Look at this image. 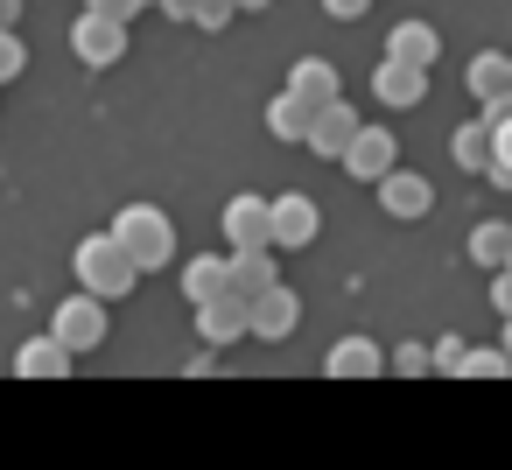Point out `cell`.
I'll list each match as a JSON object with an SVG mask.
<instances>
[{
	"label": "cell",
	"instance_id": "obj_1",
	"mask_svg": "<svg viewBox=\"0 0 512 470\" xmlns=\"http://www.w3.org/2000/svg\"><path fill=\"white\" fill-rule=\"evenodd\" d=\"M71 274H78V288H85V295H99V302H127V295H134V281H141L134 253H127L113 232H92V239H78V253H71Z\"/></svg>",
	"mask_w": 512,
	"mask_h": 470
},
{
	"label": "cell",
	"instance_id": "obj_2",
	"mask_svg": "<svg viewBox=\"0 0 512 470\" xmlns=\"http://www.w3.org/2000/svg\"><path fill=\"white\" fill-rule=\"evenodd\" d=\"M106 232L134 253V267H141V274L176 267V225H169V211H162V204H120V218H113Z\"/></svg>",
	"mask_w": 512,
	"mask_h": 470
},
{
	"label": "cell",
	"instance_id": "obj_3",
	"mask_svg": "<svg viewBox=\"0 0 512 470\" xmlns=\"http://www.w3.org/2000/svg\"><path fill=\"white\" fill-rule=\"evenodd\" d=\"M50 337H57L71 358L99 351V344H106V302H99V295H85V288H78V295H64V302H57V316H50Z\"/></svg>",
	"mask_w": 512,
	"mask_h": 470
},
{
	"label": "cell",
	"instance_id": "obj_4",
	"mask_svg": "<svg viewBox=\"0 0 512 470\" xmlns=\"http://www.w3.org/2000/svg\"><path fill=\"white\" fill-rule=\"evenodd\" d=\"M218 225H225V246H232V253H274V197L239 190Z\"/></svg>",
	"mask_w": 512,
	"mask_h": 470
},
{
	"label": "cell",
	"instance_id": "obj_5",
	"mask_svg": "<svg viewBox=\"0 0 512 470\" xmlns=\"http://www.w3.org/2000/svg\"><path fill=\"white\" fill-rule=\"evenodd\" d=\"M71 57L85 71H113L127 57V22H106V15H78L71 22Z\"/></svg>",
	"mask_w": 512,
	"mask_h": 470
},
{
	"label": "cell",
	"instance_id": "obj_6",
	"mask_svg": "<svg viewBox=\"0 0 512 470\" xmlns=\"http://www.w3.org/2000/svg\"><path fill=\"white\" fill-rule=\"evenodd\" d=\"M344 169H351V183H386L393 169H400V141L386 134V127H365L358 141H351V155H344Z\"/></svg>",
	"mask_w": 512,
	"mask_h": 470
},
{
	"label": "cell",
	"instance_id": "obj_7",
	"mask_svg": "<svg viewBox=\"0 0 512 470\" xmlns=\"http://www.w3.org/2000/svg\"><path fill=\"white\" fill-rule=\"evenodd\" d=\"M316 232H323V211L302 190L274 197V253H302V246H316Z\"/></svg>",
	"mask_w": 512,
	"mask_h": 470
},
{
	"label": "cell",
	"instance_id": "obj_8",
	"mask_svg": "<svg viewBox=\"0 0 512 470\" xmlns=\"http://www.w3.org/2000/svg\"><path fill=\"white\" fill-rule=\"evenodd\" d=\"M365 134V120L351 113V99H337V106H323L316 113V134H309V155H323V162H337L344 169V155H351V141Z\"/></svg>",
	"mask_w": 512,
	"mask_h": 470
},
{
	"label": "cell",
	"instance_id": "obj_9",
	"mask_svg": "<svg viewBox=\"0 0 512 470\" xmlns=\"http://www.w3.org/2000/svg\"><path fill=\"white\" fill-rule=\"evenodd\" d=\"M379 211H386V218H400V225H414V218H428V211H435V183H428V176H414V169H393V176L379 183Z\"/></svg>",
	"mask_w": 512,
	"mask_h": 470
},
{
	"label": "cell",
	"instance_id": "obj_10",
	"mask_svg": "<svg viewBox=\"0 0 512 470\" xmlns=\"http://www.w3.org/2000/svg\"><path fill=\"white\" fill-rule=\"evenodd\" d=\"M197 337H204V351H225V344L253 337V302H239V295L204 302V309H197Z\"/></svg>",
	"mask_w": 512,
	"mask_h": 470
},
{
	"label": "cell",
	"instance_id": "obj_11",
	"mask_svg": "<svg viewBox=\"0 0 512 470\" xmlns=\"http://www.w3.org/2000/svg\"><path fill=\"white\" fill-rule=\"evenodd\" d=\"M449 162L463 169V176H491V162H498V127L477 113V120H463L456 134H449Z\"/></svg>",
	"mask_w": 512,
	"mask_h": 470
},
{
	"label": "cell",
	"instance_id": "obj_12",
	"mask_svg": "<svg viewBox=\"0 0 512 470\" xmlns=\"http://www.w3.org/2000/svg\"><path fill=\"white\" fill-rule=\"evenodd\" d=\"M232 295V253H197L183 260V302L204 309V302H225Z\"/></svg>",
	"mask_w": 512,
	"mask_h": 470
},
{
	"label": "cell",
	"instance_id": "obj_13",
	"mask_svg": "<svg viewBox=\"0 0 512 470\" xmlns=\"http://www.w3.org/2000/svg\"><path fill=\"white\" fill-rule=\"evenodd\" d=\"M323 372L330 379H372V372H393V351H379L372 337H337L323 351Z\"/></svg>",
	"mask_w": 512,
	"mask_h": 470
},
{
	"label": "cell",
	"instance_id": "obj_14",
	"mask_svg": "<svg viewBox=\"0 0 512 470\" xmlns=\"http://www.w3.org/2000/svg\"><path fill=\"white\" fill-rule=\"evenodd\" d=\"M386 57L407 64V71H435V57H442L435 22H393V29H386Z\"/></svg>",
	"mask_w": 512,
	"mask_h": 470
},
{
	"label": "cell",
	"instance_id": "obj_15",
	"mask_svg": "<svg viewBox=\"0 0 512 470\" xmlns=\"http://www.w3.org/2000/svg\"><path fill=\"white\" fill-rule=\"evenodd\" d=\"M295 330H302V302H295V288L281 281L274 295L253 302V337H260V344H288Z\"/></svg>",
	"mask_w": 512,
	"mask_h": 470
},
{
	"label": "cell",
	"instance_id": "obj_16",
	"mask_svg": "<svg viewBox=\"0 0 512 470\" xmlns=\"http://www.w3.org/2000/svg\"><path fill=\"white\" fill-rule=\"evenodd\" d=\"M281 92H295V99H309L316 113L344 99V85H337V64H330V57H295V71H288V85H281Z\"/></svg>",
	"mask_w": 512,
	"mask_h": 470
},
{
	"label": "cell",
	"instance_id": "obj_17",
	"mask_svg": "<svg viewBox=\"0 0 512 470\" xmlns=\"http://www.w3.org/2000/svg\"><path fill=\"white\" fill-rule=\"evenodd\" d=\"M372 99L379 106H421L428 99V71H407V64H393V57H379V71H372Z\"/></svg>",
	"mask_w": 512,
	"mask_h": 470
},
{
	"label": "cell",
	"instance_id": "obj_18",
	"mask_svg": "<svg viewBox=\"0 0 512 470\" xmlns=\"http://www.w3.org/2000/svg\"><path fill=\"white\" fill-rule=\"evenodd\" d=\"M267 134L288 141V148H309V134H316V106L295 99V92H274V99H267Z\"/></svg>",
	"mask_w": 512,
	"mask_h": 470
},
{
	"label": "cell",
	"instance_id": "obj_19",
	"mask_svg": "<svg viewBox=\"0 0 512 470\" xmlns=\"http://www.w3.org/2000/svg\"><path fill=\"white\" fill-rule=\"evenodd\" d=\"M15 372L22 379H71V351L43 330V337H22L15 344Z\"/></svg>",
	"mask_w": 512,
	"mask_h": 470
},
{
	"label": "cell",
	"instance_id": "obj_20",
	"mask_svg": "<svg viewBox=\"0 0 512 470\" xmlns=\"http://www.w3.org/2000/svg\"><path fill=\"white\" fill-rule=\"evenodd\" d=\"M463 253H470L484 274H505V267H512V225H505V218H484V225H470Z\"/></svg>",
	"mask_w": 512,
	"mask_h": 470
},
{
	"label": "cell",
	"instance_id": "obj_21",
	"mask_svg": "<svg viewBox=\"0 0 512 470\" xmlns=\"http://www.w3.org/2000/svg\"><path fill=\"white\" fill-rule=\"evenodd\" d=\"M274 288H281L274 253H232V295H239V302H260V295H274Z\"/></svg>",
	"mask_w": 512,
	"mask_h": 470
},
{
	"label": "cell",
	"instance_id": "obj_22",
	"mask_svg": "<svg viewBox=\"0 0 512 470\" xmlns=\"http://www.w3.org/2000/svg\"><path fill=\"white\" fill-rule=\"evenodd\" d=\"M463 85H470L477 99L512 92V57H505V50H477V57H470V71H463Z\"/></svg>",
	"mask_w": 512,
	"mask_h": 470
},
{
	"label": "cell",
	"instance_id": "obj_23",
	"mask_svg": "<svg viewBox=\"0 0 512 470\" xmlns=\"http://www.w3.org/2000/svg\"><path fill=\"white\" fill-rule=\"evenodd\" d=\"M463 379H512V358H505V344H470V358H463Z\"/></svg>",
	"mask_w": 512,
	"mask_h": 470
},
{
	"label": "cell",
	"instance_id": "obj_24",
	"mask_svg": "<svg viewBox=\"0 0 512 470\" xmlns=\"http://www.w3.org/2000/svg\"><path fill=\"white\" fill-rule=\"evenodd\" d=\"M22 71H29V43H22L15 29H0V85L22 78Z\"/></svg>",
	"mask_w": 512,
	"mask_h": 470
},
{
	"label": "cell",
	"instance_id": "obj_25",
	"mask_svg": "<svg viewBox=\"0 0 512 470\" xmlns=\"http://www.w3.org/2000/svg\"><path fill=\"white\" fill-rule=\"evenodd\" d=\"M393 372H400V379L435 372V344H400V351H393Z\"/></svg>",
	"mask_w": 512,
	"mask_h": 470
},
{
	"label": "cell",
	"instance_id": "obj_26",
	"mask_svg": "<svg viewBox=\"0 0 512 470\" xmlns=\"http://www.w3.org/2000/svg\"><path fill=\"white\" fill-rule=\"evenodd\" d=\"M463 358H470V337H442L435 344V372L442 379H463Z\"/></svg>",
	"mask_w": 512,
	"mask_h": 470
},
{
	"label": "cell",
	"instance_id": "obj_27",
	"mask_svg": "<svg viewBox=\"0 0 512 470\" xmlns=\"http://www.w3.org/2000/svg\"><path fill=\"white\" fill-rule=\"evenodd\" d=\"M148 0H85V15H106V22H134Z\"/></svg>",
	"mask_w": 512,
	"mask_h": 470
},
{
	"label": "cell",
	"instance_id": "obj_28",
	"mask_svg": "<svg viewBox=\"0 0 512 470\" xmlns=\"http://www.w3.org/2000/svg\"><path fill=\"white\" fill-rule=\"evenodd\" d=\"M225 22H239V0H204L197 8V29H225Z\"/></svg>",
	"mask_w": 512,
	"mask_h": 470
},
{
	"label": "cell",
	"instance_id": "obj_29",
	"mask_svg": "<svg viewBox=\"0 0 512 470\" xmlns=\"http://www.w3.org/2000/svg\"><path fill=\"white\" fill-rule=\"evenodd\" d=\"M491 309L512 323V267H505V274H491Z\"/></svg>",
	"mask_w": 512,
	"mask_h": 470
},
{
	"label": "cell",
	"instance_id": "obj_30",
	"mask_svg": "<svg viewBox=\"0 0 512 470\" xmlns=\"http://www.w3.org/2000/svg\"><path fill=\"white\" fill-rule=\"evenodd\" d=\"M365 8H372V0H323V15H330V22H358Z\"/></svg>",
	"mask_w": 512,
	"mask_h": 470
},
{
	"label": "cell",
	"instance_id": "obj_31",
	"mask_svg": "<svg viewBox=\"0 0 512 470\" xmlns=\"http://www.w3.org/2000/svg\"><path fill=\"white\" fill-rule=\"evenodd\" d=\"M484 120H491V127H512V92H498V99H484Z\"/></svg>",
	"mask_w": 512,
	"mask_h": 470
},
{
	"label": "cell",
	"instance_id": "obj_32",
	"mask_svg": "<svg viewBox=\"0 0 512 470\" xmlns=\"http://www.w3.org/2000/svg\"><path fill=\"white\" fill-rule=\"evenodd\" d=\"M155 8H162L169 22H197V8H204V0H155Z\"/></svg>",
	"mask_w": 512,
	"mask_h": 470
},
{
	"label": "cell",
	"instance_id": "obj_33",
	"mask_svg": "<svg viewBox=\"0 0 512 470\" xmlns=\"http://www.w3.org/2000/svg\"><path fill=\"white\" fill-rule=\"evenodd\" d=\"M22 22V0H0V29H15Z\"/></svg>",
	"mask_w": 512,
	"mask_h": 470
},
{
	"label": "cell",
	"instance_id": "obj_34",
	"mask_svg": "<svg viewBox=\"0 0 512 470\" xmlns=\"http://www.w3.org/2000/svg\"><path fill=\"white\" fill-rule=\"evenodd\" d=\"M484 183H491V190H512V169H505V162H491V176H484Z\"/></svg>",
	"mask_w": 512,
	"mask_h": 470
},
{
	"label": "cell",
	"instance_id": "obj_35",
	"mask_svg": "<svg viewBox=\"0 0 512 470\" xmlns=\"http://www.w3.org/2000/svg\"><path fill=\"white\" fill-rule=\"evenodd\" d=\"M498 162L512 169V127H498Z\"/></svg>",
	"mask_w": 512,
	"mask_h": 470
},
{
	"label": "cell",
	"instance_id": "obj_36",
	"mask_svg": "<svg viewBox=\"0 0 512 470\" xmlns=\"http://www.w3.org/2000/svg\"><path fill=\"white\" fill-rule=\"evenodd\" d=\"M260 8H274V0H239V15H260Z\"/></svg>",
	"mask_w": 512,
	"mask_h": 470
},
{
	"label": "cell",
	"instance_id": "obj_37",
	"mask_svg": "<svg viewBox=\"0 0 512 470\" xmlns=\"http://www.w3.org/2000/svg\"><path fill=\"white\" fill-rule=\"evenodd\" d=\"M498 344H505V358H512V323H505V337H498Z\"/></svg>",
	"mask_w": 512,
	"mask_h": 470
}]
</instances>
